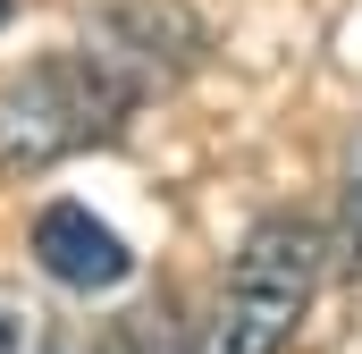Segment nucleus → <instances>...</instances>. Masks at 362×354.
<instances>
[{
	"mask_svg": "<svg viewBox=\"0 0 362 354\" xmlns=\"http://www.w3.org/2000/svg\"><path fill=\"white\" fill-rule=\"evenodd\" d=\"M135 110H144V93L93 42L51 51V59L17 68L0 85V169H59V161H76L93 144H110Z\"/></svg>",
	"mask_w": 362,
	"mask_h": 354,
	"instance_id": "nucleus-1",
	"label": "nucleus"
},
{
	"mask_svg": "<svg viewBox=\"0 0 362 354\" xmlns=\"http://www.w3.org/2000/svg\"><path fill=\"white\" fill-rule=\"evenodd\" d=\"M312 287H320V228L303 211L253 219L194 354H278L295 338V321L312 312Z\"/></svg>",
	"mask_w": 362,
	"mask_h": 354,
	"instance_id": "nucleus-2",
	"label": "nucleus"
},
{
	"mask_svg": "<svg viewBox=\"0 0 362 354\" xmlns=\"http://www.w3.org/2000/svg\"><path fill=\"white\" fill-rule=\"evenodd\" d=\"M85 42L144 93V101L169 93L177 76H194V59L211 51V42H202V17H194L185 0H110L85 25Z\"/></svg>",
	"mask_w": 362,
	"mask_h": 354,
	"instance_id": "nucleus-3",
	"label": "nucleus"
},
{
	"mask_svg": "<svg viewBox=\"0 0 362 354\" xmlns=\"http://www.w3.org/2000/svg\"><path fill=\"white\" fill-rule=\"evenodd\" d=\"M34 262H42V278H59V287H76V295H110V287L135 278L127 236H118L110 219H93L85 202H51V211L34 219Z\"/></svg>",
	"mask_w": 362,
	"mask_h": 354,
	"instance_id": "nucleus-4",
	"label": "nucleus"
},
{
	"mask_svg": "<svg viewBox=\"0 0 362 354\" xmlns=\"http://www.w3.org/2000/svg\"><path fill=\"white\" fill-rule=\"evenodd\" d=\"M85 354H169V304H135V312L101 321L85 338Z\"/></svg>",
	"mask_w": 362,
	"mask_h": 354,
	"instance_id": "nucleus-5",
	"label": "nucleus"
},
{
	"mask_svg": "<svg viewBox=\"0 0 362 354\" xmlns=\"http://www.w3.org/2000/svg\"><path fill=\"white\" fill-rule=\"evenodd\" d=\"M0 354H59L51 346V312L17 278H0Z\"/></svg>",
	"mask_w": 362,
	"mask_h": 354,
	"instance_id": "nucleus-6",
	"label": "nucleus"
},
{
	"mask_svg": "<svg viewBox=\"0 0 362 354\" xmlns=\"http://www.w3.org/2000/svg\"><path fill=\"white\" fill-rule=\"evenodd\" d=\"M337 262L362 270V135H354V161H346V194H337Z\"/></svg>",
	"mask_w": 362,
	"mask_h": 354,
	"instance_id": "nucleus-7",
	"label": "nucleus"
},
{
	"mask_svg": "<svg viewBox=\"0 0 362 354\" xmlns=\"http://www.w3.org/2000/svg\"><path fill=\"white\" fill-rule=\"evenodd\" d=\"M0 25H8V0H0Z\"/></svg>",
	"mask_w": 362,
	"mask_h": 354,
	"instance_id": "nucleus-8",
	"label": "nucleus"
}]
</instances>
